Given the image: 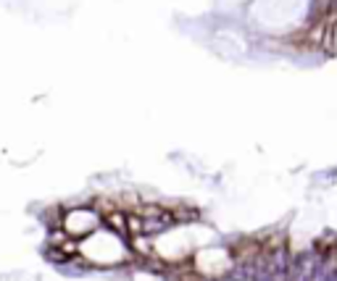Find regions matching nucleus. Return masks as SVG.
Segmentation results:
<instances>
[]
</instances>
